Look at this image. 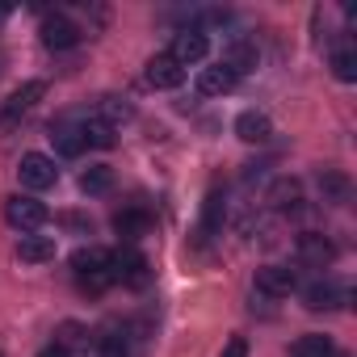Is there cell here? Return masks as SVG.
<instances>
[{"instance_id":"4316f807","label":"cell","mask_w":357,"mask_h":357,"mask_svg":"<svg viewBox=\"0 0 357 357\" xmlns=\"http://www.w3.org/2000/svg\"><path fill=\"white\" fill-rule=\"evenodd\" d=\"M219 357H248V340H244V336H231Z\"/></svg>"},{"instance_id":"3957f363","label":"cell","mask_w":357,"mask_h":357,"mask_svg":"<svg viewBox=\"0 0 357 357\" xmlns=\"http://www.w3.org/2000/svg\"><path fill=\"white\" fill-rule=\"evenodd\" d=\"M17 176H22V185H26V190H51V185L59 181V168H55L51 155H43V151H26L22 164H17Z\"/></svg>"},{"instance_id":"5bb4252c","label":"cell","mask_w":357,"mask_h":357,"mask_svg":"<svg viewBox=\"0 0 357 357\" xmlns=\"http://www.w3.org/2000/svg\"><path fill=\"white\" fill-rule=\"evenodd\" d=\"M114 231H118L122 240H143V236L151 231V215H147V211H139V206L118 211V215H114Z\"/></svg>"},{"instance_id":"f1b7e54d","label":"cell","mask_w":357,"mask_h":357,"mask_svg":"<svg viewBox=\"0 0 357 357\" xmlns=\"http://www.w3.org/2000/svg\"><path fill=\"white\" fill-rule=\"evenodd\" d=\"M38 357H72L63 344H47V349H38Z\"/></svg>"},{"instance_id":"ba28073f","label":"cell","mask_w":357,"mask_h":357,"mask_svg":"<svg viewBox=\"0 0 357 357\" xmlns=\"http://www.w3.org/2000/svg\"><path fill=\"white\" fill-rule=\"evenodd\" d=\"M143 76H147L151 89H181V84H185V68H181V63H172L168 55H151Z\"/></svg>"},{"instance_id":"8992f818","label":"cell","mask_w":357,"mask_h":357,"mask_svg":"<svg viewBox=\"0 0 357 357\" xmlns=\"http://www.w3.org/2000/svg\"><path fill=\"white\" fill-rule=\"evenodd\" d=\"M294 286H298V278H294V269H286V265H261V269H257V290L269 294V298H290Z\"/></svg>"},{"instance_id":"4fadbf2b","label":"cell","mask_w":357,"mask_h":357,"mask_svg":"<svg viewBox=\"0 0 357 357\" xmlns=\"http://www.w3.org/2000/svg\"><path fill=\"white\" fill-rule=\"evenodd\" d=\"M72 269H76V278H97V273H109V252H105V248H97V244L76 248V252H72Z\"/></svg>"},{"instance_id":"8fae6325","label":"cell","mask_w":357,"mask_h":357,"mask_svg":"<svg viewBox=\"0 0 357 357\" xmlns=\"http://www.w3.org/2000/svg\"><path fill=\"white\" fill-rule=\"evenodd\" d=\"M236 135H240L244 143H269L273 122H269V114H261V109H244V114L236 118Z\"/></svg>"},{"instance_id":"6da1fadb","label":"cell","mask_w":357,"mask_h":357,"mask_svg":"<svg viewBox=\"0 0 357 357\" xmlns=\"http://www.w3.org/2000/svg\"><path fill=\"white\" fill-rule=\"evenodd\" d=\"M109 282H122L130 290H143L151 282V261L135 248H122V252H109Z\"/></svg>"},{"instance_id":"7a4b0ae2","label":"cell","mask_w":357,"mask_h":357,"mask_svg":"<svg viewBox=\"0 0 357 357\" xmlns=\"http://www.w3.org/2000/svg\"><path fill=\"white\" fill-rule=\"evenodd\" d=\"M5 219H9L22 236H34L38 227H47V223H51V211H47L43 202H34V198H22V194H17V198H9V202H5Z\"/></svg>"},{"instance_id":"484cf974","label":"cell","mask_w":357,"mask_h":357,"mask_svg":"<svg viewBox=\"0 0 357 357\" xmlns=\"http://www.w3.org/2000/svg\"><path fill=\"white\" fill-rule=\"evenodd\" d=\"M101 357H126V340L122 336H105L101 340Z\"/></svg>"},{"instance_id":"ffe728a7","label":"cell","mask_w":357,"mask_h":357,"mask_svg":"<svg viewBox=\"0 0 357 357\" xmlns=\"http://www.w3.org/2000/svg\"><path fill=\"white\" fill-rule=\"evenodd\" d=\"M223 219H227V202H223L219 190H211L206 202H202V236H215L223 227Z\"/></svg>"},{"instance_id":"30bf717a","label":"cell","mask_w":357,"mask_h":357,"mask_svg":"<svg viewBox=\"0 0 357 357\" xmlns=\"http://www.w3.org/2000/svg\"><path fill=\"white\" fill-rule=\"evenodd\" d=\"M43 93H47V84H43V80H26L22 89H13V97L5 101V109H0V118H5V122H17L26 109H34V105L43 101Z\"/></svg>"},{"instance_id":"52a82bcc","label":"cell","mask_w":357,"mask_h":357,"mask_svg":"<svg viewBox=\"0 0 357 357\" xmlns=\"http://www.w3.org/2000/svg\"><path fill=\"white\" fill-rule=\"evenodd\" d=\"M219 63L240 80V76H248V72H257V68H261V51H257L252 43L236 38V43H227V51H223V59H219Z\"/></svg>"},{"instance_id":"9a60e30c","label":"cell","mask_w":357,"mask_h":357,"mask_svg":"<svg viewBox=\"0 0 357 357\" xmlns=\"http://www.w3.org/2000/svg\"><path fill=\"white\" fill-rule=\"evenodd\" d=\"M231 89H236V76H231L223 63L198 72V93H202V97H223V93H231Z\"/></svg>"},{"instance_id":"7402d4cb","label":"cell","mask_w":357,"mask_h":357,"mask_svg":"<svg viewBox=\"0 0 357 357\" xmlns=\"http://www.w3.org/2000/svg\"><path fill=\"white\" fill-rule=\"evenodd\" d=\"M290 357H332V340H328V336H319V332L298 336V340L290 344Z\"/></svg>"},{"instance_id":"7c38bea8","label":"cell","mask_w":357,"mask_h":357,"mask_svg":"<svg viewBox=\"0 0 357 357\" xmlns=\"http://www.w3.org/2000/svg\"><path fill=\"white\" fill-rule=\"evenodd\" d=\"M17 261L22 265H47V261H55V240L51 236H22L17 240Z\"/></svg>"},{"instance_id":"44dd1931","label":"cell","mask_w":357,"mask_h":357,"mask_svg":"<svg viewBox=\"0 0 357 357\" xmlns=\"http://www.w3.org/2000/svg\"><path fill=\"white\" fill-rule=\"evenodd\" d=\"M269 202H273L278 211H298V202H303V185L290 181V176H282V181H273V190H269Z\"/></svg>"},{"instance_id":"2e32d148","label":"cell","mask_w":357,"mask_h":357,"mask_svg":"<svg viewBox=\"0 0 357 357\" xmlns=\"http://www.w3.org/2000/svg\"><path fill=\"white\" fill-rule=\"evenodd\" d=\"M344 298H349V294H344L336 282H315V286H307V307H311V311H336Z\"/></svg>"},{"instance_id":"83f0119b","label":"cell","mask_w":357,"mask_h":357,"mask_svg":"<svg viewBox=\"0 0 357 357\" xmlns=\"http://www.w3.org/2000/svg\"><path fill=\"white\" fill-rule=\"evenodd\" d=\"M59 223H63V227H72V231H89V223H84L80 215H59Z\"/></svg>"},{"instance_id":"cb8c5ba5","label":"cell","mask_w":357,"mask_h":357,"mask_svg":"<svg viewBox=\"0 0 357 357\" xmlns=\"http://www.w3.org/2000/svg\"><path fill=\"white\" fill-rule=\"evenodd\" d=\"M319 185H324L328 202H344V198H349V181H344L340 172H324V176H319Z\"/></svg>"},{"instance_id":"9c48e42d","label":"cell","mask_w":357,"mask_h":357,"mask_svg":"<svg viewBox=\"0 0 357 357\" xmlns=\"http://www.w3.org/2000/svg\"><path fill=\"white\" fill-rule=\"evenodd\" d=\"M80 43V26L68 17H47L43 22V47L47 51H72Z\"/></svg>"},{"instance_id":"d6986e66","label":"cell","mask_w":357,"mask_h":357,"mask_svg":"<svg viewBox=\"0 0 357 357\" xmlns=\"http://www.w3.org/2000/svg\"><path fill=\"white\" fill-rule=\"evenodd\" d=\"M51 143H55V151H59V155H80V151H84L80 126H72V122H59V126H51Z\"/></svg>"},{"instance_id":"e0dca14e","label":"cell","mask_w":357,"mask_h":357,"mask_svg":"<svg viewBox=\"0 0 357 357\" xmlns=\"http://www.w3.org/2000/svg\"><path fill=\"white\" fill-rule=\"evenodd\" d=\"M80 190H84L89 198H101V194H109V190H114V168H105V164H93V168H84V172H80Z\"/></svg>"},{"instance_id":"5b68a950","label":"cell","mask_w":357,"mask_h":357,"mask_svg":"<svg viewBox=\"0 0 357 357\" xmlns=\"http://www.w3.org/2000/svg\"><path fill=\"white\" fill-rule=\"evenodd\" d=\"M294 248H298V261L311 265V269H328V265L336 261V244H332L328 236H319V231H303Z\"/></svg>"},{"instance_id":"277c9868","label":"cell","mask_w":357,"mask_h":357,"mask_svg":"<svg viewBox=\"0 0 357 357\" xmlns=\"http://www.w3.org/2000/svg\"><path fill=\"white\" fill-rule=\"evenodd\" d=\"M211 55V38L202 34V30H181L172 38V51H168V59L172 63H181V68H190V63H202Z\"/></svg>"},{"instance_id":"603a6c76","label":"cell","mask_w":357,"mask_h":357,"mask_svg":"<svg viewBox=\"0 0 357 357\" xmlns=\"http://www.w3.org/2000/svg\"><path fill=\"white\" fill-rule=\"evenodd\" d=\"M332 76L344 80V84L357 80V51H353V47H340V51L332 55Z\"/></svg>"},{"instance_id":"ac0fdd59","label":"cell","mask_w":357,"mask_h":357,"mask_svg":"<svg viewBox=\"0 0 357 357\" xmlns=\"http://www.w3.org/2000/svg\"><path fill=\"white\" fill-rule=\"evenodd\" d=\"M80 139H84V147H101V151L118 143L114 126H109V122H101V118H84V122H80Z\"/></svg>"},{"instance_id":"d4e9b609","label":"cell","mask_w":357,"mask_h":357,"mask_svg":"<svg viewBox=\"0 0 357 357\" xmlns=\"http://www.w3.org/2000/svg\"><path fill=\"white\" fill-rule=\"evenodd\" d=\"M97 118H101V122H109V126H118L122 118H130V105H122V101H105Z\"/></svg>"}]
</instances>
